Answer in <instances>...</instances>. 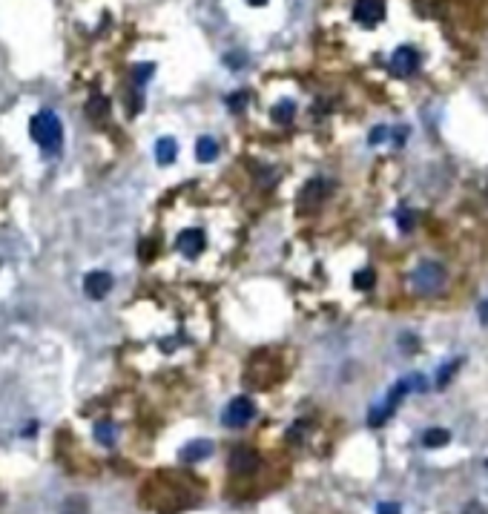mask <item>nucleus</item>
Wrapping results in <instances>:
<instances>
[{
	"instance_id": "7",
	"label": "nucleus",
	"mask_w": 488,
	"mask_h": 514,
	"mask_svg": "<svg viewBox=\"0 0 488 514\" xmlns=\"http://www.w3.org/2000/svg\"><path fill=\"white\" fill-rule=\"evenodd\" d=\"M112 291V276L104 270H92L87 273V279H84V293L89 299H104L107 293Z\"/></svg>"
},
{
	"instance_id": "5",
	"label": "nucleus",
	"mask_w": 488,
	"mask_h": 514,
	"mask_svg": "<svg viewBox=\"0 0 488 514\" xmlns=\"http://www.w3.org/2000/svg\"><path fill=\"white\" fill-rule=\"evenodd\" d=\"M382 14H385V3H382V0H356V6H353V18L359 21L362 26L379 23Z\"/></svg>"
},
{
	"instance_id": "1",
	"label": "nucleus",
	"mask_w": 488,
	"mask_h": 514,
	"mask_svg": "<svg viewBox=\"0 0 488 514\" xmlns=\"http://www.w3.org/2000/svg\"><path fill=\"white\" fill-rule=\"evenodd\" d=\"M32 138H35L46 153H58L60 144H63V126L60 118L55 115L52 109H41L35 118H32Z\"/></svg>"
},
{
	"instance_id": "6",
	"label": "nucleus",
	"mask_w": 488,
	"mask_h": 514,
	"mask_svg": "<svg viewBox=\"0 0 488 514\" xmlns=\"http://www.w3.org/2000/svg\"><path fill=\"white\" fill-rule=\"evenodd\" d=\"M207 247V238H204V230L192 227V230H184L181 236H178V250H181L187 259H199V256L204 253Z\"/></svg>"
},
{
	"instance_id": "2",
	"label": "nucleus",
	"mask_w": 488,
	"mask_h": 514,
	"mask_svg": "<svg viewBox=\"0 0 488 514\" xmlns=\"http://www.w3.org/2000/svg\"><path fill=\"white\" fill-rule=\"evenodd\" d=\"M445 282H448V273H445V267L439 265V262H422V265H417L414 273H411L414 291L422 293V296L439 293V291L445 287Z\"/></svg>"
},
{
	"instance_id": "19",
	"label": "nucleus",
	"mask_w": 488,
	"mask_h": 514,
	"mask_svg": "<svg viewBox=\"0 0 488 514\" xmlns=\"http://www.w3.org/2000/svg\"><path fill=\"white\" fill-rule=\"evenodd\" d=\"M244 101H247V92H236V95H230V98H227V107H230L233 112H239V109L244 107Z\"/></svg>"
},
{
	"instance_id": "17",
	"label": "nucleus",
	"mask_w": 488,
	"mask_h": 514,
	"mask_svg": "<svg viewBox=\"0 0 488 514\" xmlns=\"http://www.w3.org/2000/svg\"><path fill=\"white\" fill-rule=\"evenodd\" d=\"M293 112H296V109H293V104L285 101V104H279V107L273 109V118L279 121V124H290V121H293Z\"/></svg>"
},
{
	"instance_id": "8",
	"label": "nucleus",
	"mask_w": 488,
	"mask_h": 514,
	"mask_svg": "<svg viewBox=\"0 0 488 514\" xmlns=\"http://www.w3.org/2000/svg\"><path fill=\"white\" fill-rule=\"evenodd\" d=\"M258 454L253 451V448H236V451L230 454V471L233 474H253L258 469Z\"/></svg>"
},
{
	"instance_id": "4",
	"label": "nucleus",
	"mask_w": 488,
	"mask_h": 514,
	"mask_svg": "<svg viewBox=\"0 0 488 514\" xmlns=\"http://www.w3.org/2000/svg\"><path fill=\"white\" fill-rule=\"evenodd\" d=\"M417 63H419V58H417V49H411V46H399V49L390 55V69H394L397 78L414 75Z\"/></svg>"
},
{
	"instance_id": "14",
	"label": "nucleus",
	"mask_w": 488,
	"mask_h": 514,
	"mask_svg": "<svg viewBox=\"0 0 488 514\" xmlns=\"http://www.w3.org/2000/svg\"><path fill=\"white\" fill-rule=\"evenodd\" d=\"M107 112H109V101L101 98V95H95V98L89 101V107H87V115L95 118V121H101V118L107 115Z\"/></svg>"
},
{
	"instance_id": "10",
	"label": "nucleus",
	"mask_w": 488,
	"mask_h": 514,
	"mask_svg": "<svg viewBox=\"0 0 488 514\" xmlns=\"http://www.w3.org/2000/svg\"><path fill=\"white\" fill-rule=\"evenodd\" d=\"M175 155H178V144H175V138H158V144H155V161L167 167V164L175 161Z\"/></svg>"
},
{
	"instance_id": "20",
	"label": "nucleus",
	"mask_w": 488,
	"mask_h": 514,
	"mask_svg": "<svg viewBox=\"0 0 488 514\" xmlns=\"http://www.w3.org/2000/svg\"><path fill=\"white\" fill-rule=\"evenodd\" d=\"M397 221H399V227H402V230H411V224H414V216H411L408 210H402Z\"/></svg>"
},
{
	"instance_id": "21",
	"label": "nucleus",
	"mask_w": 488,
	"mask_h": 514,
	"mask_svg": "<svg viewBox=\"0 0 488 514\" xmlns=\"http://www.w3.org/2000/svg\"><path fill=\"white\" fill-rule=\"evenodd\" d=\"M150 72H153V67H150V63H144V67H138V69H135V81H138V84H144V81H146V75H150Z\"/></svg>"
},
{
	"instance_id": "22",
	"label": "nucleus",
	"mask_w": 488,
	"mask_h": 514,
	"mask_svg": "<svg viewBox=\"0 0 488 514\" xmlns=\"http://www.w3.org/2000/svg\"><path fill=\"white\" fill-rule=\"evenodd\" d=\"M377 514H399V506L397 503H382Z\"/></svg>"
},
{
	"instance_id": "15",
	"label": "nucleus",
	"mask_w": 488,
	"mask_h": 514,
	"mask_svg": "<svg viewBox=\"0 0 488 514\" xmlns=\"http://www.w3.org/2000/svg\"><path fill=\"white\" fill-rule=\"evenodd\" d=\"M460 365H463V359H451L448 365H443V371L436 374V385H439V388H445V385L451 382V377L460 371Z\"/></svg>"
},
{
	"instance_id": "25",
	"label": "nucleus",
	"mask_w": 488,
	"mask_h": 514,
	"mask_svg": "<svg viewBox=\"0 0 488 514\" xmlns=\"http://www.w3.org/2000/svg\"><path fill=\"white\" fill-rule=\"evenodd\" d=\"M465 514H485V511H483V506H480V503H471V506L465 509Z\"/></svg>"
},
{
	"instance_id": "12",
	"label": "nucleus",
	"mask_w": 488,
	"mask_h": 514,
	"mask_svg": "<svg viewBox=\"0 0 488 514\" xmlns=\"http://www.w3.org/2000/svg\"><path fill=\"white\" fill-rule=\"evenodd\" d=\"M448 440H451V434L445 428H428L422 434V445L425 448H443V445H448Z\"/></svg>"
},
{
	"instance_id": "16",
	"label": "nucleus",
	"mask_w": 488,
	"mask_h": 514,
	"mask_svg": "<svg viewBox=\"0 0 488 514\" xmlns=\"http://www.w3.org/2000/svg\"><path fill=\"white\" fill-rule=\"evenodd\" d=\"M373 282H377V276H373L370 267H362V270L353 276V284L359 287V291H368V287H373Z\"/></svg>"
},
{
	"instance_id": "23",
	"label": "nucleus",
	"mask_w": 488,
	"mask_h": 514,
	"mask_svg": "<svg viewBox=\"0 0 488 514\" xmlns=\"http://www.w3.org/2000/svg\"><path fill=\"white\" fill-rule=\"evenodd\" d=\"M385 135H388V133H385V126H377V130L370 133V144H379Z\"/></svg>"
},
{
	"instance_id": "26",
	"label": "nucleus",
	"mask_w": 488,
	"mask_h": 514,
	"mask_svg": "<svg viewBox=\"0 0 488 514\" xmlns=\"http://www.w3.org/2000/svg\"><path fill=\"white\" fill-rule=\"evenodd\" d=\"M247 3H250V6H267L270 0H247Z\"/></svg>"
},
{
	"instance_id": "3",
	"label": "nucleus",
	"mask_w": 488,
	"mask_h": 514,
	"mask_svg": "<svg viewBox=\"0 0 488 514\" xmlns=\"http://www.w3.org/2000/svg\"><path fill=\"white\" fill-rule=\"evenodd\" d=\"M253 416H256L253 399L236 396V399H230V403H227V408H224V414H221V423H224L227 428H241V425H247Z\"/></svg>"
},
{
	"instance_id": "24",
	"label": "nucleus",
	"mask_w": 488,
	"mask_h": 514,
	"mask_svg": "<svg viewBox=\"0 0 488 514\" xmlns=\"http://www.w3.org/2000/svg\"><path fill=\"white\" fill-rule=\"evenodd\" d=\"M480 322H483V325H488V302H483V304H480Z\"/></svg>"
},
{
	"instance_id": "13",
	"label": "nucleus",
	"mask_w": 488,
	"mask_h": 514,
	"mask_svg": "<svg viewBox=\"0 0 488 514\" xmlns=\"http://www.w3.org/2000/svg\"><path fill=\"white\" fill-rule=\"evenodd\" d=\"M95 440L101 445H112V443H115V425L107 423V420L95 423Z\"/></svg>"
},
{
	"instance_id": "9",
	"label": "nucleus",
	"mask_w": 488,
	"mask_h": 514,
	"mask_svg": "<svg viewBox=\"0 0 488 514\" xmlns=\"http://www.w3.org/2000/svg\"><path fill=\"white\" fill-rule=\"evenodd\" d=\"M210 454H213V443H210V440H195V443H187L181 448V460L184 462H199V460H204Z\"/></svg>"
},
{
	"instance_id": "18",
	"label": "nucleus",
	"mask_w": 488,
	"mask_h": 514,
	"mask_svg": "<svg viewBox=\"0 0 488 514\" xmlns=\"http://www.w3.org/2000/svg\"><path fill=\"white\" fill-rule=\"evenodd\" d=\"M87 511V503L84 500H78V497H75V500H69L67 506H63V514H84Z\"/></svg>"
},
{
	"instance_id": "11",
	"label": "nucleus",
	"mask_w": 488,
	"mask_h": 514,
	"mask_svg": "<svg viewBox=\"0 0 488 514\" xmlns=\"http://www.w3.org/2000/svg\"><path fill=\"white\" fill-rule=\"evenodd\" d=\"M216 155H219V144L210 135L199 138V144H195V158H199L201 164H210V161H216Z\"/></svg>"
}]
</instances>
